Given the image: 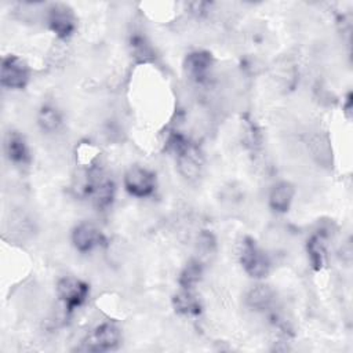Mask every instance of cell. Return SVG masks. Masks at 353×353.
<instances>
[{
  "label": "cell",
  "mask_w": 353,
  "mask_h": 353,
  "mask_svg": "<svg viewBox=\"0 0 353 353\" xmlns=\"http://www.w3.org/2000/svg\"><path fill=\"white\" fill-rule=\"evenodd\" d=\"M121 338L120 328L110 321L95 327L81 342L79 350L84 352H109L119 346Z\"/></svg>",
  "instance_id": "1"
},
{
  "label": "cell",
  "mask_w": 353,
  "mask_h": 353,
  "mask_svg": "<svg viewBox=\"0 0 353 353\" xmlns=\"http://www.w3.org/2000/svg\"><path fill=\"white\" fill-rule=\"evenodd\" d=\"M240 263L245 273L252 279H263L268 276L270 269V262L268 255L261 250L256 241L251 237L243 240Z\"/></svg>",
  "instance_id": "2"
},
{
  "label": "cell",
  "mask_w": 353,
  "mask_h": 353,
  "mask_svg": "<svg viewBox=\"0 0 353 353\" xmlns=\"http://www.w3.org/2000/svg\"><path fill=\"white\" fill-rule=\"evenodd\" d=\"M1 85L8 90H22L29 81V68L17 55H7L1 61Z\"/></svg>",
  "instance_id": "3"
},
{
  "label": "cell",
  "mask_w": 353,
  "mask_h": 353,
  "mask_svg": "<svg viewBox=\"0 0 353 353\" xmlns=\"http://www.w3.org/2000/svg\"><path fill=\"white\" fill-rule=\"evenodd\" d=\"M88 284L76 277H62L57 284V294L68 312L81 306L88 296Z\"/></svg>",
  "instance_id": "4"
},
{
  "label": "cell",
  "mask_w": 353,
  "mask_h": 353,
  "mask_svg": "<svg viewBox=\"0 0 353 353\" xmlns=\"http://www.w3.org/2000/svg\"><path fill=\"white\" fill-rule=\"evenodd\" d=\"M125 190L135 197H148L156 189V175L142 167L134 165L124 175Z\"/></svg>",
  "instance_id": "5"
},
{
  "label": "cell",
  "mask_w": 353,
  "mask_h": 353,
  "mask_svg": "<svg viewBox=\"0 0 353 353\" xmlns=\"http://www.w3.org/2000/svg\"><path fill=\"white\" fill-rule=\"evenodd\" d=\"M48 26L59 39H69L76 29V18L66 4H52L48 10Z\"/></svg>",
  "instance_id": "6"
},
{
  "label": "cell",
  "mask_w": 353,
  "mask_h": 353,
  "mask_svg": "<svg viewBox=\"0 0 353 353\" xmlns=\"http://www.w3.org/2000/svg\"><path fill=\"white\" fill-rule=\"evenodd\" d=\"M72 243L80 252H88L92 248L102 245L105 237L92 223L81 222L72 232Z\"/></svg>",
  "instance_id": "7"
},
{
  "label": "cell",
  "mask_w": 353,
  "mask_h": 353,
  "mask_svg": "<svg viewBox=\"0 0 353 353\" xmlns=\"http://www.w3.org/2000/svg\"><path fill=\"white\" fill-rule=\"evenodd\" d=\"M186 74L196 83H204L212 66V57L208 51H193L185 58Z\"/></svg>",
  "instance_id": "8"
},
{
  "label": "cell",
  "mask_w": 353,
  "mask_h": 353,
  "mask_svg": "<svg viewBox=\"0 0 353 353\" xmlns=\"http://www.w3.org/2000/svg\"><path fill=\"white\" fill-rule=\"evenodd\" d=\"M176 160H178L179 172L185 178L194 179L200 175V171L203 167V156L192 142L182 152L176 154Z\"/></svg>",
  "instance_id": "9"
},
{
  "label": "cell",
  "mask_w": 353,
  "mask_h": 353,
  "mask_svg": "<svg viewBox=\"0 0 353 353\" xmlns=\"http://www.w3.org/2000/svg\"><path fill=\"white\" fill-rule=\"evenodd\" d=\"M4 152L7 159L15 164H28L30 161V152L26 141L18 131H10L6 134Z\"/></svg>",
  "instance_id": "10"
},
{
  "label": "cell",
  "mask_w": 353,
  "mask_h": 353,
  "mask_svg": "<svg viewBox=\"0 0 353 353\" xmlns=\"http://www.w3.org/2000/svg\"><path fill=\"white\" fill-rule=\"evenodd\" d=\"M295 189L290 182H279L276 183L269 194V205L276 212H285L288 211L291 201L294 199Z\"/></svg>",
  "instance_id": "11"
},
{
  "label": "cell",
  "mask_w": 353,
  "mask_h": 353,
  "mask_svg": "<svg viewBox=\"0 0 353 353\" xmlns=\"http://www.w3.org/2000/svg\"><path fill=\"white\" fill-rule=\"evenodd\" d=\"M172 306L176 313L185 316H197L201 313L200 299L192 292L190 288H182L172 298Z\"/></svg>",
  "instance_id": "12"
},
{
  "label": "cell",
  "mask_w": 353,
  "mask_h": 353,
  "mask_svg": "<svg viewBox=\"0 0 353 353\" xmlns=\"http://www.w3.org/2000/svg\"><path fill=\"white\" fill-rule=\"evenodd\" d=\"M307 254L314 270H320L325 261V234L316 233L307 240Z\"/></svg>",
  "instance_id": "13"
},
{
  "label": "cell",
  "mask_w": 353,
  "mask_h": 353,
  "mask_svg": "<svg viewBox=\"0 0 353 353\" xmlns=\"http://www.w3.org/2000/svg\"><path fill=\"white\" fill-rule=\"evenodd\" d=\"M273 301V292L268 285H255L251 288L245 296L247 305L254 310H265L270 306Z\"/></svg>",
  "instance_id": "14"
},
{
  "label": "cell",
  "mask_w": 353,
  "mask_h": 353,
  "mask_svg": "<svg viewBox=\"0 0 353 353\" xmlns=\"http://www.w3.org/2000/svg\"><path fill=\"white\" fill-rule=\"evenodd\" d=\"M203 276V265L197 259H192L186 263L183 270L179 274L178 283L181 288H193Z\"/></svg>",
  "instance_id": "15"
},
{
  "label": "cell",
  "mask_w": 353,
  "mask_h": 353,
  "mask_svg": "<svg viewBox=\"0 0 353 353\" xmlns=\"http://www.w3.org/2000/svg\"><path fill=\"white\" fill-rule=\"evenodd\" d=\"M37 121H39V125L43 131H47V132H52L55 130H58V127L61 125V114L59 112L54 108V106H50V105H46L40 109L39 112V117H37Z\"/></svg>",
  "instance_id": "16"
},
{
  "label": "cell",
  "mask_w": 353,
  "mask_h": 353,
  "mask_svg": "<svg viewBox=\"0 0 353 353\" xmlns=\"http://www.w3.org/2000/svg\"><path fill=\"white\" fill-rule=\"evenodd\" d=\"M131 50H132V55L139 62H148L153 59V51L142 36H134L131 39Z\"/></svg>",
  "instance_id": "17"
}]
</instances>
